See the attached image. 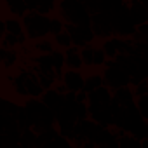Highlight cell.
Segmentation results:
<instances>
[{
	"label": "cell",
	"mask_w": 148,
	"mask_h": 148,
	"mask_svg": "<svg viewBox=\"0 0 148 148\" xmlns=\"http://www.w3.org/2000/svg\"><path fill=\"white\" fill-rule=\"evenodd\" d=\"M59 18L66 25L73 26H91V14L86 7V4L75 2V0H66L58 5Z\"/></svg>",
	"instance_id": "1"
},
{
	"label": "cell",
	"mask_w": 148,
	"mask_h": 148,
	"mask_svg": "<svg viewBox=\"0 0 148 148\" xmlns=\"http://www.w3.org/2000/svg\"><path fill=\"white\" fill-rule=\"evenodd\" d=\"M23 25H25L26 38L35 40V42L45 38L51 33V18L42 16L38 12H28L23 18Z\"/></svg>",
	"instance_id": "2"
},
{
	"label": "cell",
	"mask_w": 148,
	"mask_h": 148,
	"mask_svg": "<svg viewBox=\"0 0 148 148\" xmlns=\"http://www.w3.org/2000/svg\"><path fill=\"white\" fill-rule=\"evenodd\" d=\"M103 80H105V86L108 89H120V87H127L131 84V77L125 70H122L115 61H110L106 63V70L103 71Z\"/></svg>",
	"instance_id": "3"
},
{
	"label": "cell",
	"mask_w": 148,
	"mask_h": 148,
	"mask_svg": "<svg viewBox=\"0 0 148 148\" xmlns=\"http://www.w3.org/2000/svg\"><path fill=\"white\" fill-rule=\"evenodd\" d=\"M84 80H86V77L82 75L80 71H75V70H66L63 73V79H61V82L66 86V89L70 92L84 91Z\"/></svg>",
	"instance_id": "4"
},
{
	"label": "cell",
	"mask_w": 148,
	"mask_h": 148,
	"mask_svg": "<svg viewBox=\"0 0 148 148\" xmlns=\"http://www.w3.org/2000/svg\"><path fill=\"white\" fill-rule=\"evenodd\" d=\"M0 32H2V37L5 35V33H11V35H14V37H25V25H23V19H19V18H14V16H11V18H5L2 23H0Z\"/></svg>",
	"instance_id": "5"
},
{
	"label": "cell",
	"mask_w": 148,
	"mask_h": 148,
	"mask_svg": "<svg viewBox=\"0 0 148 148\" xmlns=\"http://www.w3.org/2000/svg\"><path fill=\"white\" fill-rule=\"evenodd\" d=\"M127 9H129V16H131V19L134 21L136 26H141V25L148 23V9L145 7L143 2L127 4Z\"/></svg>",
	"instance_id": "6"
},
{
	"label": "cell",
	"mask_w": 148,
	"mask_h": 148,
	"mask_svg": "<svg viewBox=\"0 0 148 148\" xmlns=\"http://www.w3.org/2000/svg\"><path fill=\"white\" fill-rule=\"evenodd\" d=\"M113 99V94H112V89H108L106 86L99 87L98 91L91 92L89 94V105H99V106H110Z\"/></svg>",
	"instance_id": "7"
},
{
	"label": "cell",
	"mask_w": 148,
	"mask_h": 148,
	"mask_svg": "<svg viewBox=\"0 0 148 148\" xmlns=\"http://www.w3.org/2000/svg\"><path fill=\"white\" fill-rule=\"evenodd\" d=\"M47 108H51L54 113L64 105V96L63 94H59L56 89H49V91H45L44 92V96H42V99H40Z\"/></svg>",
	"instance_id": "8"
},
{
	"label": "cell",
	"mask_w": 148,
	"mask_h": 148,
	"mask_svg": "<svg viewBox=\"0 0 148 148\" xmlns=\"http://www.w3.org/2000/svg\"><path fill=\"white\" fill-rule=\"evenodd\" d=\"M64 56H66V68L68 70H75L79 71L82 66H84V61H82V56H80V49L79 47H70L68 51H64Z\"/></svg>",
	"instance_id": "9"
},
{
	"label": "cell",
	"mask_w": 148,
	"mask_h": 148,
	"mask_svg": "<svg viewBox=\"0 0 148 148\" xmlns=\"http://www.w3.org/2000/svg\"><path fill=\"white\" fill-rule=\"evenodd\" d=\"M134 91H132V87H120V89H117V91H113V99L122 106V108H125V106H131V105H134L136 101H134Z\"/></svg>",
	"instance_id": "10"
},
{
	"label": "cell",
	"mask_w": 148,
	"mask_h": 148,
	"mask_svg": "<svg viewBox=\"0 0 148 148\" xmlns=\"http://www.w3.org/2000/svg\"><path fill=\"white\" fill-rule=\"evenodd\" d=\"M105 86V80H103V75H99V73H92V75H87L86 80H84V91L87 94L98 91L99 87Z\"/></svg>",
	"instance_id": "11"
},
{
	"label": "cell",
	"mask_w": 148,
	"mask_h": 148,
	"mask_svg": "<svg viewBox=\"0 0 148 148\" xmlns=\"http://www.w3.org/2000/svg\"><path fill=\"white\" fill-rule=\"evenodd\" d=\"M32 51L35 52V56L38 54H52L54 52V42L49 40V38H42V40H37L32 44Z\"/></svg>",
	"instance_id": "12"
},
{
	"label": "cell",
	"mask_w": 148,
	"mask_h": 148,
	"mask_svg": "<svg viewBox=\"0 0 148 148\" xmlns=\"http://www.w3.org/2000/svg\"><path fill=\"white\" fill-rule=\"evenodd\" d=\"M7 7H9V12L11 14H14V18L16 16H21V18H25L30 11H28V5H26V2H19V0H14V2H9L5 4Z\"/></svg>",
	"instance_id": "13"
},
{
	"label": "cell",
	"mask_w": 148,
	"mask_h": 148,
	"mask_svg": "<svg viewBox=\"0 0 148 148\" xmlns=\"http://www.w3.org/2000/svg\"><path fill=\"white\" fill-rule=\"evenodd\" d=\"M18 58H19L18 51H5V49L0 51V59H2V64H4V68H5V70L12 68V66L16 64Z\"/></svg>",
	"instance_id": "14"
},
{
	"label": "cell",
	"mask_w": 148,
	"mask_h": 148,
	"mask_svg": "<svg viewBox=\"0 0 148 148\" xmlns=\"http://www.w3.org/2000/svg\"><path fill=\"white\" fill-rule=\"evenodd\" d=\"M101 49L105 51L106 58H108V59H112V61L119 56V47H117V40H115V37H112V38L105 40V42H103V45H101Z\"/></svg>",
	"instance_id": "15"
},
{
	"label": "cell",
	"mask_w": 148,
	"mask_h": 148,
	"mask_svg": "<svg viewBox=\"0 0 148 148\" xmlns=\"http://www.w3.org/2000/svg\"><path fill=\"white\" fill-rule=\"evenodd\" d=\"M54 42H56L58 47H61V49H64V51H68L70 47H73V38H71V35H70L68 32H63V33L56 35V37H54Z\"/></svg>",
	"instance_id": "16"
},
{
	"label": "cell",
	"mask_w": 148,
	"mask_h": 148,
	"mask_svg": "<svg viewBox=\"0 0 148 148\" xmlns=\"http://www.w3.org/2000/svg\"><path fill=\"white\" fill-rule=\"evenodd\" d=\"M119 148H141V141L131 134H125L119 139Z\"/></svg>",
	"instance_id": "17"
},
{
	"label": "cell",
	"mask_w": 148,
	"mask_h": 148,
	"mask_svg": "<svg viewBox=\"0 0 148 148\" xmlns=\"http://www.w3.org/2000/svg\"><path fill=\"white\" fill-rule=\"evenodd\" d=\"M94 49L96 47H92V45H86L84 49H80L84 66H94Z\"/></svg>",
	"instance_id": "18"
},
{
	"label": "cell",
	"mask_w": 148,
	"mask_h": 148,
	"mask_svg": "<svg viewBox=\"0 0 148 148\" xmlns=\"http://www.w3.org/2000/svg\"><path fill=\"white\" fill-rule=\"evenodd\" d=\"M136 106H138L143 120L148 122V94L146 96H141V98H136Z\"/></svg>",
	"instance_id": "19"
},
{
	"label": "cell",
	"mask_w": 148,
	"mask_h": 148,
	"mask_svg": "<svg viewBox=\"0 0 148 148\" xmlns=\"http://www.w3.org/2000/svg\"><path fill=\"white\" fill-rule=\"evenodd\" d=\"M64 25H66V23H64L61 18H58V16H56V18H51V35L56 37V35L63 33V32H64Z\"/></svg>",
	"instance_id": "20"
},
{
	"label": "cell",
	"mask_w": 148,
	"mask_h": 148,
	"mask_svg": "<svg viewBox=\"0 0 148 148\" xmlns=\"http://www.w3.org/2000/svg\"><path fill=\"white\" fill-rule=\"evenodd\" d=\"M106 54L101 47H96L94 49V66H105L106 64Z\"/></svg>",
	"instance_id": "21"
},
{
	"label": "cell",
	"mask_w": 148,
	"mask_h": 148,
	"mask_svg": "<svg viewBox=\"0 0 148 148\" xmlns=\"http://www.w3.org/2000/svg\"><path fill=\"white\" fill-rule=\"evenodd\" d=\"M132 91H134V96H136V98L146 96V94H148V79L143 80V82H139V84H136Z\"/></svg>",
	"instance_id": "22"
},
{
	"label": "cell",
	"mask_w": 148,
	"mask_h": 148,
	"mask_svg": "<svg viewBox=\"0 0 148 148\" xmlns=\"http://www.w3.org/2000/svg\"><path fill=\"white\" fill-rule=\"evenodd\" d=\"M141 148H148V138H145V139L141 141Z\"/></svg>",
	"instance_id": "23"
}]
</instances>
